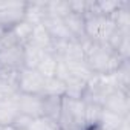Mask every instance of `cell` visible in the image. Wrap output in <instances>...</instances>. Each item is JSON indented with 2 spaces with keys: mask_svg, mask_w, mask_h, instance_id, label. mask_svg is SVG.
<instances>
[{
  "mask_svg": "<svg viewBox=\"0 0 130 130\" xmlns=\"http://www.w3.org/2000/svg\"><path fill=\"white\" fill-rule=\"evenodd\" d=\"M84 46V61L95 75H110L122 63L119 54L107 43H93L86 40Z\"/></svg>",
  "mask_w": 130,
  "mask_h": 130,
  "instance_id": "obj_1",
  "label": "cell"
},
{
  "mask_svg": "<svg viewBox=\"0 0 130 130\" xmlns=\"http://www.w3.org/2000/svg\"><path fill=\"white\" fill-rule=\"evenodd\" d=\"M57 121L61 130H89L86 124V103L63 96Z\"/></svg>",
  "mask_w": 130,
  "mask_h": 130,
  "instance_id": "obj_2",
  "label": "cell"
},
{
  "mask_svg": "<svg viewBox=\"0 0 130 130\" xmlns=\"http://www.w3.org/2000/svg\"><path fill=\"white\" fill-rule=\"evenodd\" d=\"M116 89H118V84H116L113 74H110V75H93L92 80L86 86L83 101L103 107V103L106 101V98Z\"/></svg>",
  "mask_w": 130,
  "mask_h": 130,
  "instance_id": "obj_3",
  "label": "cell"
},
{
  "mask_svg": "<svg viewBox=\"0 0 130 130\" xmlns=\"http://www.w3.org/2000/svg\"><path fill=\"white\" fill-rule=\"evenodd\" d=\"M116 26L112 17L106 15H84V32L86 38L93 43H109L112 35L115 34Z\"/></svg>",
  "mask_w": 130,
  "mask_h": 130,
  "instance_id": "obj_4",
  "label": "cell"
},
{
  "mask_svg": "<svg viewBox=\"0 0 130 130\" xmlns=\"http://www.w3.org/2000/svg\"><path fill=\"white\" fill-rule=\"evenodd\" d=\"M26 2L19 0H0V26L6 31L25 20Z\"/></svg>",
  "mask_w": 130,
  "mask_h": 130,
  "instance_id": "obj_5",
  "label": "cell"
},
{
  "mask_svg": "<svg viewBox=\"0 0 130 130\" xmlns=\"http://www.w3.org/2000/svg\"><path fill=\"white\" fill-rule=\"evenodd\" d=\"M46 78L37 69L23 68L17 75L19 93H31V95H43Z\"/></svg>",
  "mask_w": 130,
  "mask_h": 130,
  "instance_id": "obj_6",
  "label": "cell"
},
{
  "mask_svg": "<svg viewBox=\"0 0 130 130\" xmlns=\"http://www.w3.org/2000/svg\"><path fill=\"white\" fill-rule=\"evenodd\" d=\"M23 68L25 64L22 44L0 51V74H19Z\"/></svg>",
  "mask_w": 130,
  "mask_h": 130,
  "instance_id": "obj_7",
  "label": "cell"
},
{
  "mask_svg": "<svg viewBox=\"0 0 130 130\" xmlns=\"http://www.w3.org/2000/svg\"><path fill=\"white\" fill-rule=\"evenodd\" d=\"M103 109L122 118L130 116V92L122 89L113 90L103 103Z\"/></svg>",
  "mask_w": 130,
  "mask_h": 130,
  "instance_id": "obj_8",
  "label": "cell"
},
{
  "mask_svg": "<svg viewBox=\"0 0 130 130\" xmlns=\"http://www.w3.org/2000/svg\"><path fill=\"white\" fill-rule=\"evenodd\" d=\"M17 103H19L20 115H25L28 118L44 116V96L43 95L19 93Z\"/></svg>",
  "mask_w": 130,
  "mask_h": 130,
  "instance_id": "obj_9",
  "label": "cell"
},
{
  "mask_svg": "<svg viewBox=\"0 0 130 130\" xmlns=\"http://www.w3.org/2000/svg\"><path fill=\"white\" fill-rule=\"evenodd\" d=\"M44 29L47 31V34L51 35V38L54 41H68V40H75L69 29L64 25V20L63 19H58V17H44L43 23Z\"/></svg>",
  "mask_w": 130,
  "mask_h": 130,
  "instance_id": "obj_10",
  "label": "cell"
},
{
  "mask_svg": "<svg viewBox=\"0 0 130 130\" xmlns=\"http://www.w3.org/2000/svg\"><path fill=\"white\" fill-rule=\"evenodd\" d=\"M17 95L11 96V98L0 100V125H14V122L20 116Z\"/></svg>",
  "mask_w": 130,
  "mask_h": 130,
  "instance_id": "obj_11",
  "label": "cell"
},
{
  "mask_svg": "<svg viewBox=\"0 0 130 130\" xmlns=\"http://www.w3.org/2000/svg\"><path fill=\"white\" fill-rule=\"evenodd\" d=\"M64 25L69 29L71 35L78 40V41H84L86 38V32H84V15L75 14V12H69L66 17H63Z\"/></svg>",
  "mask_w": 130,
  "mask_h": 130,
  "instance_id": "obj_12",
  "label": "cell"
},
{
  "mask_svg": "<svg viewBox=\"0 0 130 130\" xmlns=\"http://www.w3.org/2000/svg\"><path fill=\"white\" fill-rule=\"evenodd\" d=\"M52 43H54V40L51 38V35L47 34V31L44 29V26L43 25H37V26H34L31 38H29V41L26 44H32V46H35V47H38V49L51 54Z\"/></svg>",
  "mask_w": 130,
  "mask_h": 130,
  "instance_id": "obj_13",
  "label": "cell"
},
{
  "mask_svg": "<svg viewBox=\"0 0 130 130\" xmlns=\"http://www.w3.org/2000/svg\"><path fill=\"white\" fill-rule=\"evenodd\" d=\"M122 3V0H90V8H89V14L93 15H106L110 17Z\"/></svg>",
  "mask_w": 130,
  "mask_h": 130,
  "instance_id": "obj_14",
  "label": "cell"
},
{
  "mask_svg": "<svg viewBox=\"0 0 130 130\" xmlns=\"http://www.w3.org/2000/svg\"><path fill=\"white\" fill-rule=\"evenodd\" d=\"M44 2L46 0H32L26 2V11H25V20L31 23L32 26L41 25L46 14H44Z\"/></svg>",
  "mask_w": 130,
  "mask_h": 130,
  "instance_id": "obj_15",
  "label": "cell"
},
{
  "mask_svg": "<svg viewBox=\"0 0 130 130\" xmlns=\"http://www.w3.org/2000/svg\"><path fill=\"white\" fill-rule=\"evenodd\" d=\"M64 63V61H63ZM68 68V72H69V77H74V78H78L81 81H86L89 83L92 80V77L95 75L90 68L87 66V63L84 60H77V61H69V63H64Z\"/></svg>",
  "mask_w": 130,
  "mask_h": 130,
  "instance_id": "obj_16",
  "label": "cell"
},
{
  "mask_svg": "<svg viewBox=\"0 0 130 130\" xmlns=\"http://www.w3.org/2000/svg\"><path fill=\"white\" fill-rule=\"evenodd\" d=\"M17 75L19 74H0V100L11 98L19 93Z\"/></svg>",
  "mask_w": 130,
  "mask_h": 130,
  "instance_id": "obj_17",
  "label": "cell"
},
{
  "mask_svg": "<svg viewBox=\"0 0 130 130\" xmlns=\"http://www.w3.org/2000/svg\"><path fill=\"white\" fill-rule=\"evenodd\" d=\"M116 29L119 31H124V32H130V3L128 2H124L121 6L110 15Z\"/></svg>",
  "mask_w": 130,
  "mask_h": 130,
  "instance_id": "obj_18",
  "label": "cell"
},
{
  "mask_svg": "<svg viewBox=\"0 0 130 130\" xmlns=\"http://www.w3.org/2000/svg\"><path fill=\"white\" fill-rule=\"evenodd\" d=\"M63 83H64V98L83 100V95H84V90L87 86L86 81H81L74 77H68Z\"/></svg>",
  "mask_w": 130,
  "mask_h": 130,
  "instance_id": "obj_19",
  "label": "cell"
},
{
  "mask_svg": "<svg viewBox=\"0 0 130 130\" xmlns=\"http://www.w3.org/2000/svg\"><path fill=\"white\" fill-rule=\"evenodd\" d=\"M49 52H44L32 44H25L23 46V64L28 69H37L40 61L44 58V55Z\"/></svg>",
  "mask_w": 130,
  "mask_h": 130,
  "instance_id": "obj_20",
  "label": "cell"
},
{
  "mask_svg": "<svg viewBox=\"0 0 130 130\" xmlns=\"http://www.w3.org/2000/svg\"><path fill=\"white\" fill-rule=\"evenodd\" d=\"M71 12L68 0H46L44 2V14L46 17H58L63 19Z\"/></svg>",
  "mask_w": 130,
  "mask_h": 130,
  "instance_id": "obj_21",
  "label": "cell"
},
{
  "mask_svg": "<svg viewBox=\"0 0 130 130\" xmlns=\"http://www.w3.org/2000/svg\"><path fill=\"white\" fill-rule=\"evenodd\" d=\"M127 118H128V116H127ZM124 119H125V118L118 116V115H115V113L107 112V110L103 109L101 116H100L98 124H96V128H98V130H118V128L121 127V124H122Z\"/></svg>",
  "mask_w": 130,
  "mask_h": 130,
  "instance_id": "obj_22",
  "label": "cell"
},
{
  "mask_svg": "<svg viewBox=\"0 0 130 130\" xmlns=\"http://www.w3.org/2000/svg\"><path fill=\"white\" fill-rule=\"evenodd\" d=\"M25 130H61V128L57 119L49 116H38V118H31Z\"/></svg>",
  "mask_w": 130,
  "mask_h": 130,
  "instance_id": "obj_23",
  "label": "cell"
},
{
  "mask_svg": "<svg viewBox=\"0 0 130 130\" xmlns=\"http://www.w3.org/2000/svg\"><path fill=\"white\" fill-rule=\"evenodd\" d=\"M113 77L116 80L118 89L130 92V60H122L118 69L113 72Z\"/></svg>",
  "mask_w": 130,
  "mask_h": 130,
  "instance_id": "obj_24",
  "label": "cell"
},
{
  "mask_svg": "<svg viewBox=\"0 0 130 130\" xmlns=\"http://www.w3.org/2000/svg\"><path fill=\"white\" fill-rule=\"evenodd\" d=\"M57 68H58V60H57V57L52 55V54H46L44 58L40 61V64L37 66V71L44 78H52L57 74Z\"/></svg>",
  "mask_w": 130,
  "mask_h": 130,
  "instance_id": "obj_25",
  "label": "cell"
},
{
  "mask_svg": "<svg viewBox=\"0 0 130 130\" xmlns=\"http://www.w3.org/2000/svg\"><path fill=\"white\" fill-rule=\"evenodd\" d=\"M32 29H34V26H32L31 23H28L26 20H22V22L17 23L14 28H11L9 31L12 32V35L15 37V40H17L22 46H25V44L29 41V38H31Z\"/></svg>",
  "mask_w": 130,
  "mask_h": 130,
  "instance_id": "obj_26",
  "label": "cell"
},
{
  "mask_svg": "<svg viewBox=\"0 0 130 130\" xmlns=\"http://www.w3.org/2000/svg\"><path fill=\"white\" fill-rule=\"evenodd\" d=\"M43 95L44 96H64V83L58 80L57 77L46 78Z\"/></svg>",
  "mask_w": 130,
  "mask_h": 130,
  "instance_id": "obj_27",
  "label": "cell"
},
{
  "mask_svg": "<svg viewBox=\"0 0 130 130\" xmlns=\"http://www.w3.org/2000/svg\"><path fill=\"white\" fill-rule=\"evenodd\" d=\"M44 96V95H43ZM63 96H44V116L58 119Z\"/></svg>",
  "mask_w": 130,
  "mask_h": 130,
  "instance_id": "obj_28",
  "label": "cell"
},
{
  "mask_svg": "<svg viewBox=\"0 0 130 130\" xmlns=\"http://www.w3.org/2000/svg\"><path fill=\"white\" fill-rule=\"evenodd\" d=\"M101 112H103L101 106L86 103V124H87L89 130L96 128V124H98V119L101 116Z\"/></svg>",
  "mask_w": 130,
  "mask_h": 130,
  "instance_id": "obj_29",
  "label": "cell"
},
{
  "mask_svg": "<svg viewBox=\"0 0 130 130\" xmlns=\"http://www.w3.org/2000/svg\"><path fill=\"white\" fill-rule=\"evenodd\" d=\"M68 2H69L71 12H75V14H80V15H86L89 12L90 0H68Z\"/></svg>",
  "mask_w": 130,
  "mask_h": 130,
  "instance_id": "obj_30",
  "label": "cell"
},
{
  "mask_svg": "<svg viewBox=\"0 0 130 130\" xmlns=\"http://www.w3.org/2000/svg\"><path fill=\"white\" fill-rule=\"evenodd\" d=\"M5 32H6V29H5L3 26H0V38H2V35H3Z\"/></svg>",
  "mask_w": 130,
  "mask_h": 130,
  "instance_id": "obj_31",
  "label": "cell"
},
{
  "mask_svg": "<svg viewBox=\"0 0 130 130\" xmlns=\"http://www.w3.org/2000/svg\"><path fill=\"white\" fill-rule=\"evenodd\" d=\"M92 130H98V128H92Z\"/></svg>",
  "mask_w": 130,
  "mask_h": 130,
  "instance_id": "obj_32",
  "label": "cell"
}]
</instances>
